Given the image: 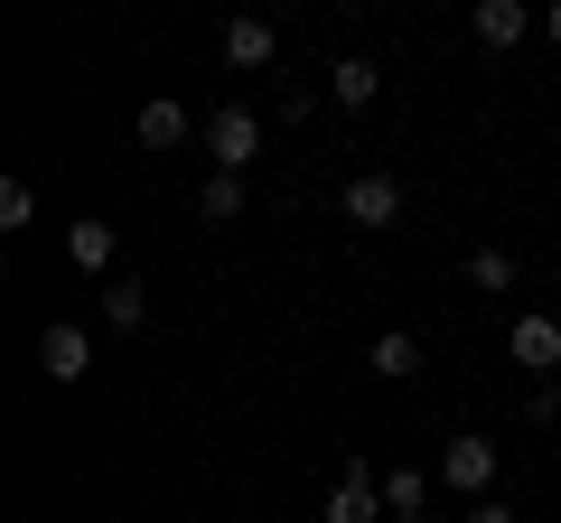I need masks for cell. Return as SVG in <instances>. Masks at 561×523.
I'll use <instances>...</instances> for the list:
<instances>
[{"mask_svg":"<svg viewBox=\"0 0 561 523\" xmlns=\"http://www.w3.org/2000/svg\"><path fill=\"white\" fill-rule=\"evenodd\" d=\"M337 216L356 224V234H383V224H402V178H383V168H356L337 197Z\"/></svg>","mask_w":561,"mask_h":523,"instance_id":"cell-1","label":"cell"},{"mask_svg":"<svg viewBox=\"0 0 561 523\" xmlns=\"http://www.w3.org/2000/svg\"><path fill=\"white\" fill-rule=\"evenodd\" d=\"M206 160H216V168H225V178H243V168H253V160H262V121H253V113H243V103H225V113H216V121H206Z\"/></svg>","mask_w":561,"mask_h":523,"instance_id":"cell-2","label":"cell"},{"mask_svg":"<svg viewBox=\"0 0 561 523\" xmlns=\"http://www.w3.org/2000/svg\"><path fill=\"white\" fill-rule=\"evenodd\" d=\"M383 514H393V504H383V477L365 458L346 467V477L328 486V504H319V523H383Z\"/></svg>","mask_w":561,"mask_h":523,"instance_id":"cell-3","label":"cell"},{"mask_svg":"<svg viewBox=\"0 0 561 523\" xmlns=\"http://www.w3.org/2000/svg\"><path fill=\"white\" fill-rule=\"evenodd\" d=\"M440 486H459V496H486V486H496V440H486V430H459V440L440 449Z\"/></svg>","mask_w":561,"mask_h":523,"instance_id":"cell-4","label":"cell"},{"mask_svg":"<svg viewBox=\"0 0 561 523\" xmlns=\"http://www.w3.org/2000/svg\"><path fill=\"white\" fill-rule=\"evenodd\" d=\"M38 374L84 383V374H94V337H84L76 318H47V327H38Z\"/></svg>","mask_w":561,"mask_h":523,"instance_id":"cell-5","label":"cell"},{"mask_svg":"<svg viewBox=\"0 0 561 523\" xmlns=\"http://www.w3.org/2000/svg\"><path fill=\"white\" fill-rule=\"evenodd\" d=\"M505 356H515L524 374H552V364H561V318H542V309H524V318L505 327Z\"/></svg>","mask_w":561,"mask_h":523,"instance_id":"cell-6","label":"cell"},{"mask_svg":"<svg viewBox=\"0 0 561 523\" xmlns=\"http://www.w3.org/2000/svg\"><path fill=\"white\" fill-rule=\"evenodd\" d=\"M468 28H478V47L515 57V47L534 38V10H524V0H478V10H468Z\"/></svg>","mask_w":561,"mask_h":523,"instance_id":"cell-7","label":"cell"},{"mask_svg":"<svg viewBox=\"0 0 561 523\" xmlns=\"http://www.w3.org/2000/svg\"><path fill=\"white\" fill-rule=\"evenodd\" d=\"M66 253H76V271H94V281H113V253H122V234L103 216H76L66 224Z\"/></svg>","mask_w":561,"mask_h":523,"instance_id":"cell-8","label":"cell"},{"mask_svg":"<svg viewBox=\"0 0 561 523\" xmlns=\"http://www.w3.org/2000/svg\"><path fill=\"white\" fill-rule=\"evenodd\" d=\"M94 318H103V327H122V337H131V327L150 318V290H140L131 271H113V281L94 290Z\"/></svg>","mask_w":561,"mask_h":523,"instance_id":"cell-9","label":"cell"},{"mask_svg":"<svg viewBox=\"0 0 561 523\" xmlns=\"http://www.w3.org/2000/svg\"><path fill=\"white\" fill-rule=\"evenodd\" d=\"M328 94H337L346 113H365V103L383 94V66L375 57H337V66H328Z\"/></svg>","mask_w":561,"mask_h":523,"instance_id":"cell-10","label":"cell"},{"mask_svg":"<svg viewBox=\"0 0 561 523\" xmlns=\"http://www.w3.org/2000/svg\"><path fill=\"white\" fill-rule=\"evenodd\" d=\"M131 141H140V150H179V141H187V103H169V94H160V103H140Z\"/></svg>","mask_w":561,"mask_h":523,"instance_id":"cell-11","label":"cell"},{"mask_svg":"<svg viewBox=\"0 0 561 523\" xmlns=\"http://www.w3.org/2000/svg\"><path fill=\"white\" fill-rule=\"evenodd\" d=\"M365 374H383V383H402V374H421V337H402V327H383V337L365 346Z\"/></svg>","mask_w":561,"mask_h":523,"instance_id":"cell-12","label":"cell"},{"mask_svg":"<svg viewBox=\"0 0 561 523\" xmlns=\"http://www.w3.org/2000/svg\"><path fill=\"white\" fill-rule=\"evenodd\" d=\"M225 57H234V66H272L280 57V28L272 20H234V28H225Z\"/></svg>","mask_w":561,"mask_h":523,"instance_id":"cell-13","label":"cell"},{"mask_svg":"<svg viewBox=\"0 0 561 523\" xmlns=\"http://www.w3.org/2000/svg\"><path fill=\"white\" fill-rule=\"evenodd\" d=\"M197 216H206V224H234V216H243V178L206 168V187H197Z\"/></svg>","mask_w":561,"mask_h":523,"instance_id":"cell-14","label":"cell"},{"mask_svg":"<svg viewBox=\"0 0 561 523\" xmlns=\"http://www.w3.org/2000/svg\"><path fill=\"white\" fill-rule=\"evenodd\" d=\"M38 224V197H28V178H0V234H28Z\"/></svg>","mask_w":561,"mask_h":523,"instance_id":"cell-15","label":"cell"},{"mask_svg":"<svg viewBox=\"0 0 561 523\" xmlns=\"http://www.w3.org/2000/svg\"><path fill=\"white\" fill-rule=\"evenodd\" d=\"M421 496H431V477H421V467H393V477H383V504H393V523H402V514H421Z\"/></svg>","mask_w":561,"mask_h":523,"instance_id":"cell-16","label":"cell"},{"mask_svg":"<svg viewBox=\"0 0 561 523\" xmlns=\"http://www.w3.org/2000/svg\"><path fill=\"white\" fill-rule=\"evenodd\" d=\"M468 281H478V290H515V262H505V253H468Z\"/></svg>","mask_w":561,"mask_h":523,"instance_id":"cell-17","label":"cell"},{"mask_svg":"<svg viewBox=\"0 0 561 523\" xmlns=\"http://www.w3.org/2000/svg\"><path fill=\"white\" fill-rule=\"evenodd\" d=\"M468 523H515V504H496V496H478V504H468Z\"/></svg>","mask_w":561,"mask_h":523,"instance_id":"cell-18","label":"cell"},{"mask_svg":"<svg viewBox=\"0 0 561 523\" xmlns=\"http://www.w3.org/2000/svg\"><path fill=\"white\" fill-rule=\"evenodd\" d=\"M542 38H552V47H561V0H552V10H542Z\"/></svg>","mask_w":561,"mask_h":523,"instance_id":"cell-19","label":"cell"},{"mask_svg":"<svg viewBox=\"0 0 561 523\" xmlns=\"http://www.w3.org/2000/svg\"><path fill=\"white\" fill-rule=\"evenodd\" d=\"M402 523H421V514H402Z\"/></svg>","mask_w":561,"mask_h":523,"instance_id":"cell-20","label":"cell"}]
</instances>
